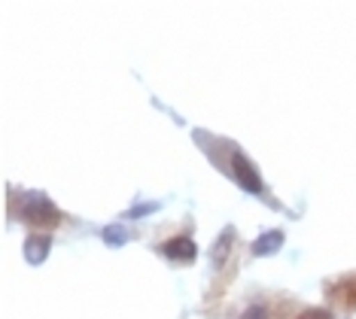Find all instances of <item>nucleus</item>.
<instances>
[{
    "label": "nucleus",
    "mask_w": 356,
    "mask_h": 319,
    "mask_svg": "<svg viewBox=\"0 0 356 319\" xmlns=\"http://www.w3.org/2000/svg\"><path fill=\"white\" fill-rule=\"evenodd\" d=\"M10 201H13V216L19 219V222L31 225L34 231L49 234L52 228H58L61 219H64V213L55 207L43 192H13Z\"/></svg>",
    "instance_id": "nucleus-1"
},
{
    "label": "nucleus",
    "mask_w": 356,
    "mask_h": 319,
    "mask_svg": "<svg viewBox=\"0 0 356 319\" xmlns=\"http://www.w3.org/2000/svg\"><path fill=\"white\" fill-rule=\"evenodd\" d=\"M225 174H229L244 192L256 195V198H265V195H268V192H265L262 177H259V170H256V165H253V161H250L241 149H232L229 165H225Z\"/></svg>",
    "instance_id": "nucleus-2"
},
{
    "label": "nucleus",
    "mask_w": 356,
    "mask_h": 319,
    "mask_svg": "<svg viewBox=\"0 0 356 319\" xmlns=\"http://www.w3.org/2000/svg\"><path fill=\"white\" fill-rule=\"evenodd\" d=\"M49 250H52V237L46 234V231L28 234V237H25V247H22L28 265H43L46 256H49Z\"/></svg>",
    "instance_id": "nucleus-3"
},
{
    "label": "nucleus",
    "mask_w": 356,
    "mask_h": 319,
    "mask_svg": "<svg viewBox=\"0 0 356 319\" xmlns=\"http://www.w3.org/2000/svg\"><path fill=\"white\" fill-rule=\"evenodd\" d=\"M234 247V228L232 225H225L220 237H216V243L210 247V261H213V268H222L225 265V259H229V252Z\"/></svg>",
    "instance_id": "nucleus-6"
},
{
    "label": "nucleus",
    "mask_w": 356,
    "mask_h": 319,
    "mask_svg": "<svg viewBox=\"0 0 356 319\" xmlns=\"http://www.w3.org/2000/svg\"><path fill=\"white\" fill-rule=\"evenodd\" d=\"M159 252L161 256H168L171 261H192L198 256V247H195L192 237H171L168 243H161Z\"/></svg>",
    "instance_id": "nucleus-4"
},
{
    "label": "nucleus",
    "mask_w": 356,
    "mask_h": 319,
    "mask_svg": "<svg viewBox=\"0 0 356 319\" xmlns=\"http://www.w3.org/2000/svg\"><path fill=\"white\" fill-rule=\"evenodd\" d=\"M152 210H159V204L156 201H149V204H140V207H134V210H128L125 216H131V219H140L143 213H152Z\"/></svg>",
    "instance_id": "nucleus-11"
},
{
    "label": "nucleus",
    "mask_w": 356,
    "mask_h": 319,
    "mask_svg": "<svg viewBox=\"0 0 356 319\" xmlns=\"http://www.w3.org/2000/svg\"><path fill=\"white\" fill-rule=\"evenodd\" d=\"M241 319H268V310H265L262 304H250L244 313H241Z\"/></svg>",
    "instance_id": "nucleus-10"
},
{
    "label": "nucleus",
    "mask_w": 356,
    "mask_h": 319,
    "mask_svg": "<svg viewBox=\"0 0 356 319\" xmlns=\"http://www.w3.org/2000/svg\"><path fill=\"white\" fill-rule=\"evenodd\" d=\"M329 298L335 304H341L344 310H356V271L353 274H344L341 280L329 289Z\"/></svg>",
    "instance_id": "nucleus-5"
},
{
    "label": "nucleus",
    "mask_w": 356,
    "mask_h": 319,
    "mask_svg": "<svg viewBox=\"0 0 356 319\" xmlns=\"http://www.w3.org/2000/svg\"><path fill=\"white\" fill-rule=\"evenodd\" d=\"M101 237H104V243H107V247H125V243H128V231L122 225H107L101 231Z\"/></svg>",
    "instance_id": "nucleus-8"
},
{
    "label": "nucleus",
    "mask_w": 356,
    "mask_h": 319,
    "mask_svg": "<svg viewBox=\"0 0 356 319\" xmlns=\"http://www.w3.org/2000/svg\"><path fill=\"white\" fill-rule=\"evenodd\" d=\"M280 247H283V231L271 228V231L259 234V240L253 243V256L256 259H268V256H274V252H280Z\"/></svg>",
    "instance_id": "nucleus-7"
},
{
    "label": "nucleus",
    "mask_w": 356,
    "mask_h": 319,
    "mask_svg": "<svg viewBox=\"0 0 356 319\" xmlns=\"http://www.w3.org/2000/svg\"><path fill=\"white\" fill-rule=\"evenodd\" d=\"M298 319H332V313L326 307H305L302 313H298Z\"/></svg>",
    "instance_id": "nucleus-9"
}]
</instances>
